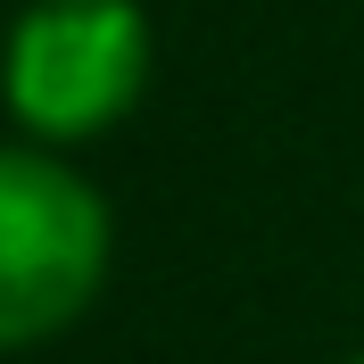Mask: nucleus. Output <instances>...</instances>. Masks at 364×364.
<instances>
[{
  "instance_id": "nucleus-1",
  "label": "nucleus",
  "mask_w": 364,
  "mask_h": 364,
  "mask_svg": "<svg viewBox=\"0 0 364 364\" xmlns=\"http://www.w3.org/2000/svg\"><path fill=\"white\" fill-rule=\"evenodd\" d=\"M116 265L108 191L58 149L0 141V356L50 348L100 306Z\"/></svg>"
},
{
  "instance_id": "nucleus-2",
  "label": "nucleus",
  "mask_w": 364,
  "mask_h": 364,
  "mask_svg": "<svg viewBox=\"0 0 364 364\" xmlns=\"http://www.w3.org/2000/svg\"><path fill=\"white\" fill-rule=\"evenodd\" d=\"M158 33L141 0H25L0 42V100L33 149H83L141 108Z\"/></svg>"
},
{
  "instance_id": "nucleus-3",
  "label": "nucleus",
  "mask_w": 364,
  "mask_h": 364,
  "mask_svg": "<svg viewBox=\"0 0 364 364\" xmlns=\"http://www.w3.org/2000/svg\"><path fill=\"white\" fill-rule=\"evenodd\" d=\"M340 364H364V348H356V356H340Z\"/></svg>"
}]
</instances>
